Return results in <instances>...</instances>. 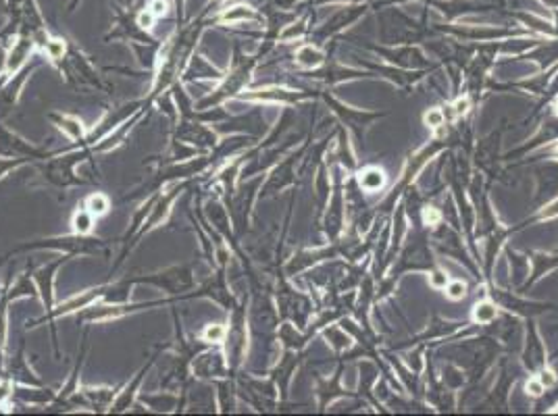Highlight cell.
I'll use <instances>...</instances> for the list:
<instances>
[{"instance_id": "1", "label": "cell", "mask_w": 558, "mask_h": 416, "mask_svg": "<svg viewBox=\"0 0 558 416\" xmlns=\"http://www.w3.org/2000/svg\"><path fill=\"white\" fill-rule=\"evenodd\" d=\"M383 184H385V175H383V171L377 169V167H369V169H364L360 173V185L364 189L375 191V189H379Z\"/></svg>"}, {"instance_id": "2", "label": "cell", "mask_w": 558, "mask_h": 416, "mask_svg": "<svg viewBox=\"0 0 558 416\" xmlns=\"http://www.w3.org/2000/svg\"><path fill=\"white\" fill-rule=\"evenodd\" d=\"M296 60L302 67H317V65L323 63V54L319 52V50H314L312 46H304V48L298 50Z\"/></svg>"}, {"instance_id": "3", "label": "cell", "mask_w": 558, "mask_h": 416, "mask_svg": "<svg viewBox=\"0 0 558 416\" xmlns=\"http://www.w3.org/2000/svg\"><path fill=\"white\" fill-rule=\"evenodd\" d=\"M473 319L477 321V323H492L494 319H496V306L492 302H479L475 306V310H473Z\"/></svg>"}, {"instance_id": "4", "label": "cell", "mask_w": 558, "mask_h": 416, "mask_svg": "<svg viewBox=\"0 0 558 416\" xmlns=\"http://www.w3.org/2000/svg\"><path fill=\"white\" fill-rule=\"evenodd\" d=\"M94 296H98V291H90V293H84V296H77V298H73V300L60 304V308H58L56 312L63 314V312H71V310H75V308H82V306H86V304L92 302Z\"/></svg>"}, {"instance_id": "5", "label": "cell", "mask_w": 558, "mask_h": 416, "mask_svg": "<svg viewBox=\"0 0 558 416\" xmlns=\"http://www.w3.org/2000/svg\"><path fill=\"white\" fill-rule=\"evenodd\" d=\"M86 206H88V210L92 212V215H102V212H106V208H108V200L102 194H94V196L88 198Z\"/></svg>"}, {"instance_id": "6", "label": "cell", "mask_w": 558, "mask_h": 416, "mask_svg": "<svg viewBox=\"0 0 558 416\" xmlns=\"http://www.w3.org/2000/svg\"><path fill=\"white\" fill-rule=\"evenodd\" d=\"M73 225H75V231L79 233H88L90 227H92V212L86 210V212H77L75 219H73Z\"/></svg>"}, {"instance_id": "7", "label": "cell", "mask_w": 558, "mask_h": 416, "mask_svg": "<svg viewBox=\"0 0 558 416\" xmlns=\"http://www.w3.org/2000/svg\"><path fill=\"white\" fill-rule=\"evenodd\" d=\"M60 129H65L71 138H79V136L84 134L82 123H79V121H75V119H67V117L60 119Z\"/></svg>"}, {"instance_id": "8", "label": "cell", "mask_w": 558, "mask_h": 416, "mask_svg": "<svg viewBox=\"0 0 558 416\" xmlns=\"http://www.w3.org/2000/svg\"><path fill=\"white\" fill-rule=\"evenodd\" d=\"M248 17H254V15L246 6H233L231 11L223 15V21H242V19H248Z\"/></svg>"}, {"instance_id": "9", "label": "cell", "mask_w": 558, "mask_h": 416, "mask_svg": "<svg viewBox=\"0 0 558 416\" xmlns=\"http://www.w3.org/2000/svg\"><path fill=\"white\" fill-rule=\"evenodd\" d=\"M446 293H448L450 300H460V298H464V293H466V285L462 281H454V283H450V285L446 287Z\"/></svg>"}, {"instance_id": "10", "label": "cell", "mask_w": 558, "mask_h": 416, "mask_svg": "<svg viewBox=\"0 0 558 416\" xmlns=\"http://www.w3.org/2000/svg\"><path fill=\"white\" fill-rule=\"evenodd\" d=\"M425 123L427 127H440L444 123V113L440 108H431L427 115H425Z\"/></svg>"}, {"instance_id": "11", "label": "cell", "mask_w": 558, "mask_h": 416, "mask_svg": "<svg viewBox=\"0 0 558 416\" xmlns=\"http://www.w3.org/2000/svg\"><path fill=\"white\" fill-rule=\"evenodd\" d=\"M46 52L52 58H60L65 52V44L60 40H50V42H46Z\"/></svg>"}, {"instance_id": "12", "label": "cell", "mask_w": 558, "mask_h": 416, "mask_svg": "<svg viewBox=\"0 0 558 416\" xmlns=\"http://www.w3.org/2000/svg\"><path fill=\"white\" fill-rule=\"evenodd\" d=\"M223 335H225V329H223V324H212V327H208L204 331V337L208 341H221Z\"/></svg>"}, {"instance_id": "13", "label": "cell", "mask_w": 558, "mask_h": 416, "mask_svg": "<svg viewBox=\"0 0 558 416\" xmlns=\"http://www.w3.org/2000/svg\"><path fill=\"white\" fill-rule=\"evenodd\" d=\"M544 385H542V381L540 379H531V381H527V393H531V395H542L544 393Z\"/></svg>"}, {"instance_id": "14", "label": "cell", "mask_w": 558, "mask_h": 416, "mask_svg": "<svg viewBox=\"0 0 558 416\" xmlns=\"http://www.w3.org/2000/svg\"><path fill=\"white\" fill-rule=\"evenodd\" d=\"M423 221L427 223V225H435V223L440 221V212L435 208H425L423 210Z\"/></svg>"}, {"instance_id": "15", "label": "cell", "mask_w": 558, "mask_h": 416, "mask_svg": "<svg viewBox=\"0 0 558 416\" xmlns=\"http://www.w3.org/2000/svg\"><path fill=\"white\" fill-rule=\"evenodd\" d=\"M150 13L154 15V17L165 15V13H167V2H165V0H152V4H150Z\"/></svg>"}, {"instance_id": "16", "label": "cell", "mask_w": 558, "mask_h": 416, "mask_svg": "<svg viewBox=\"0 0 558 416\" xmlns=\"http://www.w3.org/2000/svg\"><path fill=\"white\" fill-rule=\"evenodd\" d=\"M537 379L542 381V385H544V387H552V385L556 383V377H554V372H552L550 369L542 370V374H540V377H537Z\"/></svg>"}, {"instance_id": "17", "label": "cell", "mask_w": 558, "mask_h": 416, "mask_svg": "<svg viewBox=\"0 0 558 416\" xmlns=\"http://www.w3.org/2000/svg\"><path fill=\"white\" fill-rule=\"evenodd\" d=\"M446 283H448V277H446L442 271H435L431 275V285L433 287H446Z\"/></svg>"}, {"instance_id": "18", "label": "cell", "mask_w": 558, "mask_h": 416, "mask_svg": "<svg viewBox=\"0 0 558 416\" xmlns=\"http://www.w3.org/2000/svg\"><path fill=\"white\" fill-rule=\"evenodd\" d=\"M466 110H469V98H460L454 102V113L456 115H464Z\"/></svg>"}, {"instance_id": "19", "label": "cell", "mask_w": 558, "mask_h": 416, "mask_svg": "<svg viewBox=\"0 0 558 416\" xmlns=\"http://www.w3.org/2000/svg\"><path fill=\"white\" fill-rule=\"evenodd\" d=\"M152 19H154V15H152V13H142L138 21H140L142 27H152Z\"/></svg>"}, {"instance_id": "20", "label": "cell", "mask_w": 558, "mask_h": 416, "mask_svg": "<svg viewBox=\"0 0 558 416\" xmlns=\"http://www.w3.org/2000/svg\"><path fill=\"white\" fill-rule=\"evenodd\" d=\"M554 215H558V200H556V202H552V204L544 210V215H542V217H554Z\"/></svg>"}, {"instance_id": "21", "label": "cell", "mask_w": 558, "mask_h": 416, "mask_svg": "<svg viewBox=\"0 0 558 416\" xmlns=\"http://www.w3.org/2000/svg\"><path fill=\"white\" fill-rule=\"evenodd\" d=\"M304 32V25H298V27H290L286 34H283V38H292V36H300Z\"/></svg>"}, {"instance_id": "22", "label": "cell", "mask_w": 558, "mask_h": 416, "mask_svg": "<svg viewBox=\"0 0 558 416\" xmlns=\"http://www.w3.org/2000/svg\"><path fill=\"white\" fill-rule=\"evenodd\" d=\"M556 156H558V148H556Z\"/></svg>"}, {"instance_id": "23", "label": "cell", "mask_w": 558, "mask_h": 416, "mask_svg": "<svg viewBox=\"0 0 558 416\" xmlns=\"http://www.w3.org/2000/svg\"><path fill=\"white\" fill-rule=\"evenodd\" d=\"M556 110H558V102H556Z\"/></svg>"}]
</instances>
